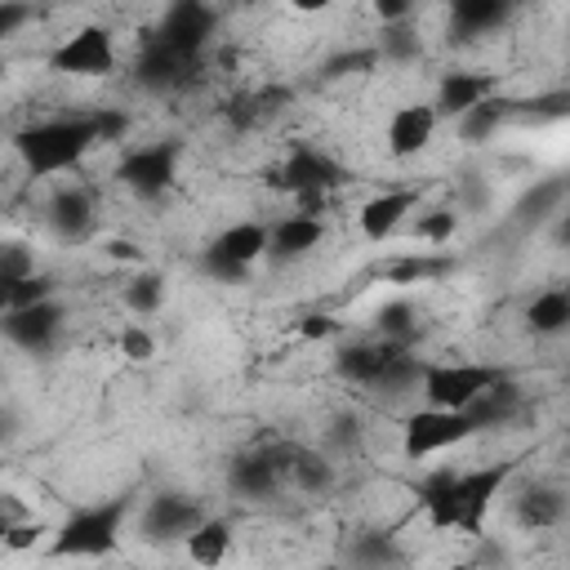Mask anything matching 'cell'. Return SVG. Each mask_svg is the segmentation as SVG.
<instances>
[{"label":"cell","mask_w":570,"mask_h":570,"mask_svg":"<svg viewBox=\"0 0 570 570\" xmlns=\"http://www.w3.org/2000/svg\"><path fill=\"white\" fill-rule=\"evenodd\" d=\"M347 561L356 566H392V561H405V552L396 548L392 534H352L347 548H343Z\"/></svg>","instance_id":"1f68e13d"},{"label":"cell","mask_w":570,"mask_h":570,"mask_svg":"<svg viewBox=\"0 0 570 570\" xmlns=\"http://www.w3.org/2000/svg\"><path fill=\"white\" fill-rule=\"evenodd\" d=\"M374 49H379V62L405 67V62H419L423 40H419V31L410 27V18H401V22H383V36H379Z\"/></svg>","instance_id":"f546056e"},{"label":"cell","mask_w":570,"mask_h":570,"mask_svg":"<svg viewBox=\"0 0 570 570\" xmlns=\"http://www.w3.org/2000/svg\"><path fill=\"white\" fill-rule=\"evenodd\" d=\"M49 71H58V76H85V80L111 76L116 71V40H111V31L102 22H85L80 31H71L49 53Z\"/></svg>","instance_id":"9c48e42d"},{"label":"cell","mask_w":570,"mask_h":570,"mask_svg":"<svg viewBox=\"0 0 570 570\" xmlns=\"http://www.w3.org/2000/svg\"><path fill=\"white\" fill-rule=\"evenodd\" d=\"M214 249H223L227 258H236V263H245V267H254L258 258H267V223H254V218H240V223H232V227H223L214 240H209Z\"/></svg>","instance_id":"484cf974"},{"label":"cell","mask_w":570,"mask_h":570,"mask_svg":"<svg viewBox=\"0 0 570 570\" xmlns=\"http://www.w3.org/2000/svg\"><path fill=\"white\" fill-rule=\"evenodd\" d=\"M468 436H476V423L468 419V410H445V405H423L405 419L401 428V450L410 463H428L432 454H445L454 445H463Z\"/></svg>","instance_id":"5b68a950"},{"label":"cell","mask_w":570,"mask_h":570,"mask_svg":"<svg viewBox=\"0 0 570 570\" xmlns=\"http://www.w3.org/2000/svg\"><path fill=\"white\" fill-rule=\"evenodd\" d=\"M414 205H419V191L414 187H392V191H379V196H370L365 205H361V214H356V227H361V236L365 240H392L396 232H401V223L414 214Z\"/></svg>","instance_id":"9a60e30c"},{"label":"cell","mask_w":570,"mask_h":570,"mask_svg":"<svg viewBox=\"0 0 570 570\" xmlns=\"http://www.w3.org/2000/svg\"><path fill=\"white\" fill-rule=\"evenodd\" d=\"M436 125H441V116H436L432 102H405V107H396L392 120H387V151L396 160H410V156L428 151L432 138H436Z\"/></svg>","instance_id":"5bb4252c"},{"label":"cell","mask_w":570,"mask_h":570,"mask_svg":"<svg viewBox=\"0 0 570 570\" xmlns=\"http://www.w3.org/2000/svg\"><path fill=\"white\" fill-rule=\"evenodd\" d=\"M267 183H272L276 191H289V196H298V191H334V187L347 183V169H343L330 151H321V147H312V142H294V147L285 151V160L272 169Z\"/></svg>","instance_id":"30bf717a"},{"label":"cell","mask_w":570,"mask_h":570,"mask_svg":"<svg viewBox=\"0 0 570 570\" xmlns=\"http://www.w3.org/2000/svg\"><path fill=\"white\" fill-rule=\"evenodd\" d=\"M205 517V508L191 499V494H178V490H156L142 512H138V534L147 543H174V539H187V530Z\"/></svg>","instance_id":"7c38bea8"},{"label":"cell","mask_w":570,"mask_h":570,"mask_svg":"<svg viewBox=\"0 0 570 570\" xmlns=\"http://www.w3.org/2000/svg\"><path fill=\"white\" fill-rule=\"evenodd\" d=\"M512 521L521 530H557L566 521V490L552 481H525L512 494Z\"/></svg>","instance_id":"2e32d148"},{"label":"cell","mask_w":570,"mask_h":570,"mask_svg":"<svg viewBox=\"0 0 570 570\" xmlns=\"http://www.w3.org/2000/svg\"><path fill=\"white\" fill-rule=\"evenodd\" d=\"M494 89H499V76H494V71H468V67H454V71H445V76L436 80V98H432V107H436V116H459V111H468L472 102L490 98Z\"/></svg>","instance_id":"ac0fdd59"},{"label":"cell","mask_w":570,"mask_h":570,"mask_svg":"<svg viewBox=\"0 0 570 570\" xmlns=\"http://www.w3.org/2000/svg\"><path fill=\"white\" fill-rule=\"evenodd\" d=\"M285 485H294L298 494H330L338 485V468L330 463V454L307 450V445H289V468H285Z\"/></svg>","instance_id":"7402d4cb"},{"label":"cell","mask_w":570,"mask_h":570,"mask_svg":"<svg viewBox=\"0 0 570 570\" xmlns=\"http://www.w3.org/2000/svg\"><path fill=\"white\" fill-rule=\"evenodd\" d=\"M454 227H459V218H454L450 209H428V214H419L414 236H419V240H428V245H441V240H450V236H454Z\"/></svg>","instance_id":"f35d334b"},{"label":"cell","mask_w":570,"mask_h":570,"mask_svg":"<svg viewBox=\"0 0 570 570\" xmlns=\"http://www.w3.org/2000/svg\"><path fill=\"white\" fill-rule=\"evenodd\" d=\"M525 330L539 338H561L570 330V289H561V285L539 289L525 303Z\"/></svg>","instance_id":"d4e9b609"},{"label":"cell","mask_w":570,"mask_h":570,"mask_svg":"<svg viewBox=\"0 0 570 570\" xmlns=\"http://www.w3.org/2000/svg\"><path fill=\"white\" fill-rule=\"evenodd\" d=\"M187 557L196 566H218L227 552H232V521L223 517H200L191 530H187Z\"/></svg>","instance_id":"83f0119b"},{"label":"cell","mask_w":570,"mask_h":570,"mask_svg":"<svg viewBox=\"0 0 570 570\" xmlns=\"http://www.w3.org/2000/svg\"><path fill=\"white\" fill-rule=\"evenodd\" d=\"M285 468H289V445H285V441L254 445V450H245V454H236V459L227 463V490H232L236 499L267 503V499L281 494Z\"/></svg>","instance_id":"52a82bcc"},{"label":"cell","mask_w":570,"mask_h":570,"mask_svg":"<svg viewBox=\"0 0 570 570\" xmlns=\"http://www.w3.org/2000/svg\"><path fill=\"white\" fill-rule=\"evenodd\" d=\"M9 142L31 178H53V174L76 169L98 147V125L94 116H53V120L22 125Z\"/></svg>","instance_id":"7a4b0ae2"},{"label":"cell","mask_w":570,"mask_h":570,"mask_svg":"<svg viewBox=\"0 0 570 570\" xmlns=\"http://www.w3.org/2000/svg\"><path fill=\"white\" fill-rule=\"evenodd\" d=\"M298 334L303 338H334L338 334V321L334 316H325V312H307V316H298Z\"/></svg>","instance_id":"7bdbcfd3"},{"label":"cell","mask_w":570,"mask_h":570,"mask_svg":"<svg viewBox=\"0 0 570 570\" xmlns=\"http://www.w3.org/2000/svg\"><path fill=\"white\" fill-rule=\"evenodd\" d=\"M129 512H134V494H111V499H98L89 508H76L53 530L49 552L53 557H107V552H116Z\"/></svg>","instance_id":"3957f363"},{"label":"cell","mask_w":570,"mask_h":570,"mask_svg":"<svg viewBox=\"0 0 570 570\" xmlns=\"http://www.w3.org/2000/svg\"><path fill=\"white\" fill-rule=\"evenodd\" d=\"M31 272H36L31 245H22V240H0V294H4L13 281L31 276ZM0 307H4V298H0Z\"/></svg>","instance_id":"d590c367"},{"label":"cell","mask_w":570,"mask_h":570,"mask_svg":"<svg viewBox=\"0 0 570 570\" xmlns=\"http://www.w3.org/2000/svg\"><path fill=\"white\" fill-rule=\"evenodd\" d=\"M512 472H517L512 459L481 463V468H432L414 485V494H419V508L432 530L481 534L485 517H490L494 499L503 494V485L512 481Z\"/></svg>","instance_id":"6da1fadb"},{"label":"cell","mask_w":570,"mask_h":570,"mask_svg":"<svg viewBox=\"0 0 570 570\" xmlns=\"http://www.w3.org/2000/svg\"><path fill=\"white\" fill-rule=\"evenodd\" d=\"M18 414H13V405H0V445H9L13 436H18Z\"/></svg>","instance_id":"681fc988"},{"label":"cell","mask_w":570,"mask_h":570,"mask_svg":"<svg viewBox=\"0 0 570 570\" xmlns=\"http://www.w3.org/2000/svg\"><path fill=\"white\" fill-rule=\"evenodd\" d=\"M468 419L476 423V432H485V428H499V423H512L517 419V410H521V387L508 379V374H499L485 392H476L468 405Z\"/></svg>","instance_id":"603a6c76"},{"label":"cell","mask_w":570,"mask_h":570,"mask_svg":"<svg viewBox=\"0 0 570 570\" xmlns=\"http://www.w3.org/2000/svg\"><path fill=\"white\" fill-rule=\"evenodd\" d=\"M374 330H379V338L414 347V338H419V307L410 298H392V303H383L374 312Z\"/></svg>","instance_id":"f1b7e54d"},{"label":"cell","mask_w":570,"mask_h":570,"mask_svg":"<svg viewBox=\"0 0 570 570\" xmlns=\"http://www.w3.org/2000/svg\"><path fill=\"white\" fill-rule=\"evenodd\" d=\"M392 347H396L392 338H356V343H343V347L334 352V374H338L343 383H352V387H374ZM401 347H405V343H401Z\"/></svg>","instance_id":"ffe728a7"},{"label":"cell","mask_w":570,"mask_h":570,"mask_svg":"<svg viewBox=\"0 0 570 570\" xmlns=\"http://www.w3.org/2000/svg\"><path fill=\"white\" fill-rule=\"evenodd\" d=\"M196 267H200V276H209L214 285H245V281H249V272H254V267H245V263L227 258V254H223V249H214V245H205V249H200Z\"/></svg>","instance_id":"e575fe53"},{"label":"cell","mask_w":570,"mask_h":570,"mask_svg":"<svg viewBox=\"0 0 570 570\" xmlns=\"http://www.w3.org/2000/svg\"><path fill=\"white\" fill-rule=\"evenodd\" d=\"M321 240H325V218H312V214H285L281 223L267 227V258L294 263V258H307Z\"/></svg>","instance_id":"d6986e66"},{"label":"cell","mask_w":570,"mask_h":570,"mask_svg":"<svg viewBox=\"0 0 570 570\" xmlns=\"http://www.w3.org/2000/svg\"><path fill=\"white\" fill-rule=\"evenodd\" d=\"M94 125H98V142H120L129 134V116L107 107V111H94Z\"/></svg>","instance_id":"b9f144b4"},{"label":"cell","mask_w":570,"mask_h":570,"mask_svg":"<svg viewBox=\"0 0 570 570\" xmlns=\"http://www.w3.org/2000/svg\"><path fill=\"white\" fill-rule=\"evenodd\" d=\"M62 325H67V307L53 298H40V303H22V307H4L0 312V334L27 352V356H45L58 347L62 338Z\"/></svg>","instance_id":"ba28073f"},{"label":"cell","mask_w":570,"mask_h":570,"mask_svg":"<svg viewBox=\"0 0 570 570\" xmlns=\"http://www.w3.org/2000/svg\"><path fill=\"white\" fill-rule=\"evenodd\" d=\"M107 258H116V263H138L142 267V249L134 245V240H125V236H107Z\"/></svg>","instance_id":"bcb514c9"},{"label":"cell","mask_w":570,"mask_h":570,"mask_svg":"<svg viewBox=\"0 0 570 570\" xmlns=\"http://www.w3.org/2000/svg\"><path fill=\"white\" fill-rule=\"evenodd\" d=\"M120 356H125V361H151V356H156V334H151L142 321L125 325V330H120Z\"/></svg>","instance_id":"ab89813d"},{"label":"cell","mask_w":570,"mask_h":570,"mask_svg":"<svg viewBox=\"0 0 570 570\" xmlns=\"http://www.w3.org/2000/svg\"><path fill=\"white\" fill-rule=\"evenodd\" d=\"M450 272H454V258H445V254H436V249H428V254H401V258H387V263L379 267V276L392 281V285L441 281V276H450Z\"/></svg>","instance_id":"4316f807"},{"label":"cell","mask_w":570,"mask_h":570,"mask_svg":"<svg viewBox=\"0 0 570 570\" xmlns=\"http://www.w3.org/2000/svg\"><path fill=\"white\" fill-rule=\"evenodd\" d=\"M187 58H178L165 40H156V36H147V45L138 49V58H134V85L138 89H147V94H169V89H178L183 85V76H187Z\"/></svg>","instance_id":"e0dca14e"},{"label":"cell","mask_w":570,"mask_h":570,"mask_svg":"<svg viewBox=\"0 0 570 570\" xmlns=\"http://www.w3.org/2000/svg\"><path fill=\"white\" fill-rule=\"evenodd\" d=\"M334 0H289V9H298V13H321V9H330Z\"/></svg>","instance_id":"f907efd6"},{"label":"cell","mask_w":570,"mask_h":570,"mask_svg":"<svg viewBox=\"0 0 570 570\" xmlns=\"http://www.w3.org/2000/svg\"><path fill=\"white\" fill-rule=\"evenodd\" d=\"M214 27H218V13H214V4L209 0H169V9L160 13V22H156V40H165L178 58H187V62H196L200 53H205V45H209V36H214Z\"/></svg>","instance_id":"8fae6325"},{"label":"cell","mask_w":570,"mask_h":570,"mask_svg":"<svg viewBox=\"0 0 570 570\" xmlns=\"http://www.w3.org/2000/svg\"><path fill=\"white\" fill-rule=\"evenodd\" d=\"M178 160H183V142H178V138L142 142V147H134V151L120 156L116 183H120L134 200H160V196H169L174 183H178Z\"/></svg>","instance_id":"277c9868"},{"label":"cell","mask_w":570,"mask_h":570,"mask_svg":"<svg viewBox=\"0 0 570 570\" xmlns=\"http://www.w3.org/2000/svg\"><path fill=\"white\" fill-rule=\"evenodd\" d=\"M512 111H525L534 120H561L570 116V89H548L539 98H525V102H512Z\"/></svg>","instance_id":"74e56055"},{"label":"cell","mask_w":570,"mask_h":570,"mask_svg":"<svg viewBox=\"0 0 570 570\" xmlns=\"http://www.w3.org/2000/svg\"><path fill=\"white\" fill-rule=\"evenodd\" d=\"M517 0H450V36L454 40H481L490 31H499L512 18Z\"/></svg>","instance_id":"44dd1931"},{"label":"cell","mask_w":570,"mask_h":570,"mask_svg":"<svg viewBox=\"0 0 570 570\" xmlns=\"http://www.w3.org/2000/svg\"><path fill=\"white\" fill-rule=\"evenodd\" d=\"M31 18H36V4H27V0H0V45L13 40Z\"/></svg>","instance_id":"60d3db41"},{"label":"cell","mask_w":570,"mask_h":570,"mask_svg":"<svg viewBox=\"0 0 570 570\" xmlns=\"http://www.w3.org/2000/svg\"><path fill=\"white\" fill-rule=\"evenodd\" d=\"M330 436H334L343 450H352V445L361 441V423H356L352 414H343V419H334V432H330Z\"/></svg>","instance_id":"c3c4849f"},{"label":"cell","mask_w":570,"mask_h":570,"mask_svg":"<svg viewBox=\"0 0 570 570\" xmlns=\"http://www.w3.org/2000/svg\"><path fill=\"white\" fill-rule=\"evenodd\" d=\"M370 4H374L379 22H401V18L414 13V0H370Z\"/></svg>","instance_id":"7dc6e473"},{"label":"cell","mask_w":570,"mask_h":570,"mask_svg":"<svg viewBox=\"0 0 570 570\" xmlns=\"http://www.w3.org/2000/svg\"><path fill=\"white\" fill-rule=\"evenodd\" d=\"M31 512H27V503L18 499V494H9V490H0V543H4V534L18 525V521H27Z\"/></svg>","instance_id":"ee69618b"},{"label":"cell","mask_w":570,"mask_h":570,"mask_svg":"<svg viewBox=\"0 0 570 570\" xmlns=\"http://www.w3.org/2000/svg\"><path fill=\"white\" fill-rule=\"evenodd\" d=\"M379 67V49H338L321 62V80H347V76H365Z\"/></svg>","instance_id":"836d02e7"},{"label":"cell","mask_w":570,"mask_h":570,"mask_svg":"<svg viewBox=\"0 0 570 570\" xmlns=\"http://www.w3.org/2000/svg\"><path fill=\"white\" fill-rule=\"evenodd\" d=\"M58 294V285H53V276L49 272H31V276H22V281H13L0 298H4V307H22V303H40V298H53Z\"/></svg>","instance_id":"8d00e7d4"},{"label":"cell","mask_w":570,"mask_h":570,"mask_svg":"<svg viewBox=\"0 0 570 570\" xmlns=\"http://www.w3.org/2000/svg\"><path fill=\"white\" fill-rule=\"evenodd\" d=\"M503 370L499 365H481V361H423L419 370V392L428 396V405H445V410H463L476 392H485Z\"/></svg>","instance_id":"8992f818"},{"label":"cell","mask_w":570,"mask_h":570,"mask_svg":"<svg viewBox=\"0 0 570 570\" xmlns=\"http://www.w3.org/2000/svg\"><path fill=\"white\" fill-rule=\"evenodd\" d=\"M508 116H512V98H503L499 89L490 94V98H481V102H472L468 111H459L454 116V134H459V142H485V138H494L503 125H508Z\"/></svg>","instance_id":"cb8c5ba5"},{"label":"cell","mask_w":570,"mask_h":570,"mask_svg":"<svg viewBox=\"0 0 570 570\" xmlns=\"http://www.w3.org/2000/svg\"><path fill=\"white\" fill-rule=\"evenodd\" d=\"M125 307H129L138 321L156 316V312L165 307V276L151 272V267H142L138 276H129V285H125Z\"/></svg>","instance_id":"4dcf8cb0"},{"label":"cell","mask_w":570,"mask_h":570,"mask_svg":"<svg viewBox=\"0 0 570 570\" xmlns=\"http://www.w3.org/2000/svg\"><path fill=\"white\" fill-rule=\"evenodd\" d=\"M94 218H98V205H94V191H89L85 183H62V187L49 196V205H45L49 232H53L58 240H67V245L85 240V236L94 232Z\"/></svg>","instance_id":"4fadbf2b"},{"label":"cell","mask_w":570,"mask_h":570,"mask_svg":"<svg viewBox=\"0 0 570 570\" xmlns=\"http://www.w3.org/2000/svg\"><path fill=\"white\" fill-rule=\"evenodd\" d=\"M0 312H4V307H0Z\"/></svg>","instance_id":"816d5d0a"},{"label":"cell","mask_w":570,"mask_h":570,"mask_svg":"<svg viewBox=\"0 0 570 570\" xmlns=\"http://www.w3.org/2000/svg\"><path fill=\"white\" fill-rule=\"evenodd\" d=\"M40 534H49V530H45L40 521H31V517H27V521H18V525H13L9 534H4V548H13V552H22V548H31V543H36Z\"/></svg>","instance_id":"f6af8a7d"},{"label":"cell","mask_w":570,"mask_h":570,"mask_svg":"<svg viewBox=\"0 0 570 570\" xmlns=\"http://www.w3.org/2000/svg\"><path fill=\"white\" fill-rule=\"evenodd\" d=\"M561 200H566V183H539L534 191H525L521 200H517V218L521 223H543V218H552V214H561Z\"/></svg>","instance_id":"d6a6232c"}]
</instances>
